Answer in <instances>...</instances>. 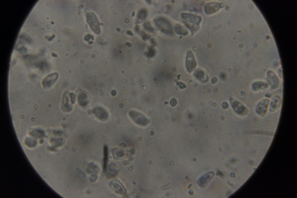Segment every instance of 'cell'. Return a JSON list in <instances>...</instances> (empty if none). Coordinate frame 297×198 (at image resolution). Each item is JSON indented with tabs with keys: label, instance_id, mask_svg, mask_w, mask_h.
Masks as SVG:
<instances>
[{
	"label": "cell",
	"instance_id": "cell-5",
	"mask_svg": "<svg viewBox=\"0 0 297 198\" xmlns=\"http://www.w3.org/2000/svg\"><path fill=\"white\" fill-rule=\"evenodd\" d=\"M223 6V4L216 2L207 3L204 6V10L207 14H212L218 11Z\"/></svg>",
	"mask_w": 297,
	"mask_h": 198
},
{
	"label": "cell",
	"instance_id": "cell-1",
	"mask_svg": "<svg viewBox=\"0 0 297 198\" xmlns=\"http://www.w3.org/2000/svg\"><path fill=\"white\" fill-rule=\"evenodd\" d=\"M181 16L184 20L185 26L192 33H194L199 29V25L202 20L201 16L189 13H182Z\"/></svg>",
	"mask_w": 297,
	"mask_h": 198
},
{
	"label": "cell",
	"instance_id": "cell-10",
	"mask_svg": "<svg viewBox=\"0 0 297 198\" xmlns=\"http://www.w3.org/2000/svg\"><path fill=\"white\" fill-rule=\"evenodd\" d=\"M147 15V12L144 9H142L138 12L137 16V20L139 22H142L144 20Z\"/></svg>",
	"mask_w": 297,
	"mask_h": 198
},
{
	"label": "cell",
	"instance_id": "cell-3",
	"mask_svg": "<svg viewBox=\"0 0 297 198\" xmlns=\"http://www.w3.org/2000/svg\"><path fill=\"white\" fill-rule=\"evenodd\" d=\"M130 118L135 124L142 126H144L148 123L147 118L141 112L135 110H131L129 113Z\"/></svg>",
	"mask_w": 297,
	"mask_h": 198
},
{
	"label": "cell",
	"instance_id": "cell-8",
	"mask_svg": "<svg viewBox=\"0 0 297 198\" xmlns=\"http://www.w3.org/2000/svg\"><path fill=\"white\" fill-rule=\"evenodd\" d=\"M108 161V150L107 146L105 145L104 147L103 170L106 172Z\"/></svg>",
	"mask_w": 297,
	"mask_h": 198
},
{
	"label": "cell",
	"instance_id": "cell-6",
	"mask_svg": "<svg viewBox=\"0 0 297 198\" xmlns=\"http://www.w3.org/2000/svg\"><path fill=\"white\" fill-rule=\"evenodd\" d=\"M214 175L212 172L205 174L200 178L198 182V184L202 187L205 186L212 178Z\"/></svg>",
	"mask_w": 297,
	"mask_h": 198
},
{
	"label": "cell",
	"instance_id": "cell-2",
	"mask_svg": "<svg viewBox=\"0 0 297 198\" xmlns=\"http://www.w3.org/2000/svg\"><path fill=\"white\" fill-rule=\"evenodd\" d=\"M154 22L162 32L168 35L173 34L171 25L167 19L163 17L158 18L154 20Z\"/></svg>",
	"mask_w": 297,
	"mask_h": 198
},
{
	"label": "cell",
	"instance_id": "cell-11",
	"mask_svg": "<svg viewBox=\"0 0 297 198\" xmlns=\"http://www.w3.org/2000/svg\"><path fill=\"white\" fill-rule=\"evenodd\" d=\"M144 27L146 30L151 33H154L155 31V29L153 27L148 21L145 22L144 24Z\"/></svg>",
	"mask_w": 297,
	"mask_h": 198
},
{
	"label": "cell",
	"instance_id": "cell-7",
	"mask_svg": "<svg viewBox=\"0 0 297 198\" xmlns=\"http://www.w3.org/2000/svg\"><path fill=\"white\" fill-rule=\"evenodd\" d=\"M95 115L100 119H105L107 118L108 115L106 111L100 108H96L93 111Z\"/></svg>",
	"mask_w": 297,
	"mask_h": 198
},
{
	"label": "cell",
	"instance_id": "cell-12",
	"mask_svg": "<svg viewBox=\"0 0 297 198\" xmlns=\"http://www.w3.org/2000/svg\"><path fill=\"white\" fill-rule=\"evenodd\" d=\"M143 34L142 35V37L143 39L144 40H146V39L148 38V36L146 34H145L143 33Z\"/></svg>",
	"mask_w": 297,
	"mask_h": 198
},
{
	"label": "cell",
	"instance_id": "cell-13",
	"mask_svg": "<svg viewBox=\"0 0 297 198\" xmlns=\"http://www.w3.org/2000/svg\"><path fill=\"white\" fill-rule=\"evenodd\" d=\"M127 32V34L130 35H133V34L130 31H128Z\"/></svg>",
	"mask_w": 297,
	"mask_h": 198
},
{
	"label": "cell",
	"instance_id": "cell-4",
	"mask_svg": "<svg viewBox=\"0 0 297 198\" xmlns=\"http://www.w3.org/2000/svg\"><path fill=\"white\" fill-rule=\"evenodd\" d=\"M196 60L193 52L190 50L187 53L186 66L187 71L189 73L192 72L196 66Z\"/></svg>",
	"mask_w": 297,
	"mask_h": 198
},
{
	"label": "cell",
	"instance_id": "cell-9",
	"mask_svg": "<svg viewBox=\"0 0 297 198\" xmlns=\"http://www.w3.org/2000/svg\"><path fill=\"white\" fill-rule=\"evenodd\" d=\"M175 30L178 34L186 35L188 34L187 30L181 25L177 24L175 27Z\"/></svg>",
	"mask_w": 297,
	"mask_h": 198
}]
</instances>
